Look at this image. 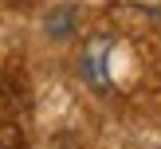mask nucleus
<instances>
[{"label":"nucleus","mask_w":161,"mask_h":149,"mask_svg":"<svg viewBox=\"0 0 161 149\" xmlns=\"http://www.w3.org/2000/svg\"><path fill=\"white\" fill-rule=\"evenodd\" d=\"M83 67L91 71V82L94 86H106V39H94V43H91Z\"/></svg>","instance_id":"1"}]
</instances>
